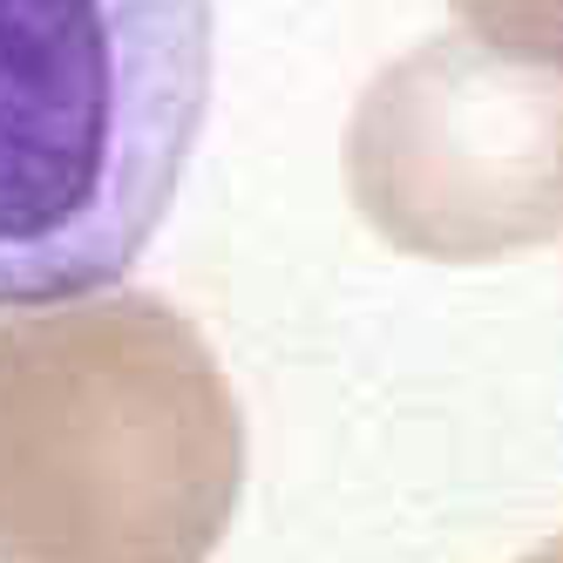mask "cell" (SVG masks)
<instances>
[{
    "instance_id": "3",
    "label": "cell",
    "mask_w": 563,
    "mask_h": 563,
    "mask_svg": "<svg viewBox=\"0 0 563 563\" xmlns=\"http://www.w3.org/2000/svg\"><path fill=\"white\" fill-rule=\"evenodd\" d=\"M346 190L387 245L482 265L563 231V68L482 42L387 62L346 130Z\"/></svg>"
},
{
    "instance_id": "1",
    "label": "cell",
    "mask_w": 563,
    "mask_h": 563,
    "mask_svg": "<svg viewBox=\"0 0 563 563\" xmlns=\"http://www.w3.org/2000/svg\"><path fill=\"white\" fill-rule=\"evenodd\" d=\"M238 489L245 421L177 306L0 319V563H211Z\"/></svg>"
},
{
    "instance_id": "4",
    "label": "cell",
    "mask_w": 563,
    "mask_h": 563,
    "mask_svg": "<svg viewBox=\"0 0 563 563\" xmlns=\"http://www.w3.org/2000/svg\"><path fill=\"white\" fill-rule=\"evenodd\" d=\"M455 21L468 27V42L563 68V0H449Z\"/></svg>"
},
{
    "instance_id": "5",
    "label": "cell",
    "mask_w": 563,
    "mask_h": 563,
    "mask_svg": "<svg viewBox=\"0 0 563 563\" xmlns=\"http://www.w3.org/2000/svg\"><path fill=\"white\" fill-rule=\"evenodd\" d=\"M522 563H563V537H556V543H543L537 556H522Z\"/></svg>"
},
{
    "instance_id": "2",
    "label": "cell",
    "mask_w": 563,
    "mask_h": 563,
    "mask_svg": "<svg viewBox=\"0 0 563 563\" xmlns=\"http://www.w3.org/2000/svg\"><path fill=\"white\" fill-rule=\"evenodd\" d=\"M211 102V0H0V306L109 292Z\"/></svg>"
}]
</instances>
